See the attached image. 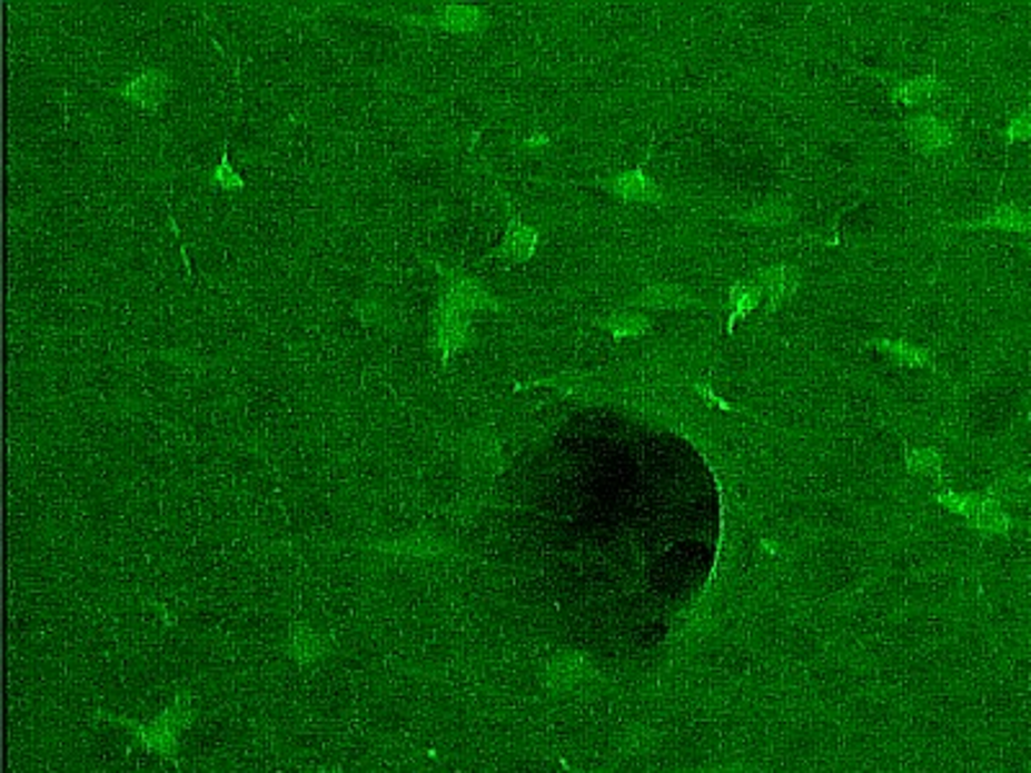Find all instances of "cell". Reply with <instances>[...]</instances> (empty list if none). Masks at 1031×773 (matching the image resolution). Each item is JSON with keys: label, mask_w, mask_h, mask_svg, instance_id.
<instances>
[{"label": "cell", "mask_w": 1031, "mask_h": 773, "mask_svg": "<svg viewBox=\"0 0 1031 773\" xmlns=\"http://www.w3.org/2000/svg\"><path fill=\"white\" fill-rule=\"evenodd\" d=\"M438 274L446 276V291L438 299L434 313V336L432 344L442 351V364L446 366L454 354L465 346L469 325H473V315L490 309V313H500L503 303L485 291L480 284L469 276H462L459 271H446L442 264H436Z\"/></svg>", "instance_id": "obj_1"}, {"label": "cell", "mask_w": 1031, "mask_h": 773, "mask_svg": "<svg viewBox=\"0 0 1031 773\" xmlns=\"http://www.w3.org/2000/svg\"><path fill=\"white\" fill-rule=\"evenodd\" d=\"M194 717H197V706H194V694L189 688H181L174 696L163 712H158L156 717H129V714H117V712H107L99 714V720L113 724L125 732L127 737H132L137 745L142 747L145 753L158 755V759H166L170 763L178 761V753H181V740L186 732L191 730Z\"/></svg>", "instance_id": "obj_2"}, {"label": "cell", "mask_w": 1031, "mask_h": 773, "mask_svg": "<svg viewBox=\"0 0 1031 773\" xmlns=\"http://www.w3.org/2000/svg\"><path fill=\"white\" fill-rule=\"evenodd\" d=\"M369 555H379L387 559H405V563H432V559L457 557L459 552L454 542L436 534H410L393 536V539H371L364 544Z\"/></svg>", "instance_id": "obj_3"}, {"label": "cell", "mask_w": 1031, "mask_h": 773, "mask_svg": "<svg viewBox=\"0 0 1031 773\" xmlns=\"http://www.w3.org/2000/svg\"><path fill=\"white\" fill-rule=\"evenodd\" d=\"M338 653V642L330 632H323L310 622H291L281 642V655L297 668H315Z\"/></svg>", "instance_id": "obj_4"}, {"label": "cell", "mask_w": 1031, "mask_h": 773, "mask_svg": "<svg viewBox=\"0 0 1031 773\" xmlns=\"http://www.w3.org/2000/svg\"><path fill=\"white\" fill-rule=\"evenodd\" d=\"M651 150H653V145L647 148L645 160H640L632 170H624V174H616L612 178H604V181H596L598 189H604L606 194H612V197L616 199L632 201V205H661V201L668 199V191H665L661 184L653 181V178L645 174L647 160H651Z\"/></svg>", "instance_id": "obj_5"}, {"label": "cell", "mask_w": 1031, "mask_h": 773, "mask_svg": "<svg viewBox=\"0 0 1031 773\" xmlns=\"http://www.w3.org/2000/svg\"><path fill=\"white\" fill-rule=\"evenodd\" d=\"M596 675L594 663L583 653H557L542 668V683L555 694H573L588 686Z\"/></svg>", "instance_id": "obj_6"}, {"label": "cell", "mask_w": 1031, "mask_h": 773, "mask_svg": "<svg viewBox=\"0 0 1031 773\" xmlns=\"http://www.w3.org/2000/svg\"><path fill=\"white\" fill-rule=\"evenodd\" d=\"M903 135H905V140L911 142V148L923 155H933V152L952 148V145L956 142V137H960L952 119H946L944 113H933V111H925V113H919V117L908 119L903 125Z\"/></svg>", "instance_id": "obj_7"}, {"label": "cell", "mask_w": 1031, "mask_h": 773, "mask_svg": "<svg viewBox=\"0 0 1031 773\" xmlns=\"http://www.w3.org/2000/svg\"><path fill=\"white\" fill-rule=\"evenodd\" d=\"M949 230H998V232H1013V235H1027L1031 238V207L1029 205H1001L995 207L988 215H982L978 219H968V222H954L949 225Z\"/></svg>", "instance_id": "obj_8"}, {"label": "cell", "mask_w": 1031, "mask_h": 773, "mask_svg": "<svg viewBox=\"0 0 1031 773\" xmlns=\"http://www.w3.org/2000/svg\"><path fill=\"white\" fill-rule=\"evenodd\" d=\"M756 276L763 287V315L766 317L779 313V307L790 303L802 284V271L794 264L769 266Z\"/></svg>", "instance_id": "obj_9"}, {"label": "cell", "mask_w": 1031, "mask_h": 773, "mask_svg": "<svg viewBox=\"0 0 1031 773\" xmlns=\"http://www.w3.org/2000/svg\"><path fill=\"white\" fill-rule=\"evenodd\" d=\"M684 307H714L706 299L692 295L678 284H647L635 297L627 299V309H684Z\"/></svg>", "instance_id": "obj_10"}, {"label": "cell", "mask_w": 1031, "mask_h": 773, "mask_svg": "<svg viewBox=\"0 0 1031 773\" xmlns=\"http://www.w3.org/2000/svg\"><path fill=\"white\" fill-rule=\"evenodd\" d=\"M170 91H174V78L168 76L163 68H145L140 76H135L129 83L121 88V96L127 101L142 106L145 111H156L163 103Z\"/></svg>", "instance_id": "obj_11"}, {"label": "cell", "mask_w": 1031, "mask_h": 773, "mask_svg": "<svg viewBox=\"0 0 1031 773\" xmlns=\"http://www.w3.org/2000/svg\"><path fill=\"white\" fill-rule=\"evenodd\" d=\"M508 209H510L508 227H506V235H503V242H500L498 254H495V256L506 258L508 264H526V260L534 258V254H537L539 230H537V227L526 225L522 219V215H518L510 201H508Z\"/></svg>", "instance_id": "obj_12"}, {"label": "cell", "mask_w": 1031, "mask_h": 773, "mask_svg": "<svg viewBox=\"0 0 1031 773\" xmlns=\"http://www.w3.org/2000/svg\"><path fill=\"white\" fill-rule=\"evenodd\" d=\"M400 19L410 21V23H426V27H438L446 31H480L485 23H488V13L480 11L475 6H446L444 11L428 13V16H416V13H405Z\"/></svg>", "instance_id": "obj_13"}, {"label": "cell", "mask_w": 1031, "mask_h": 773, "mask_svg": "<svg viewBox=\"0 0 1031 773\" xmlns=\"http://www.w3.org/2000/svg\"><path fill=\"white\" fill-rule=\"evenodd\" d=\"M763 305V287L759 276L753 279H737L727 289V336H735V325L756 313Z\"/></svg>", "instance_id": "obj_14"}, {"label": "cell", "mask_w": 1031, "mask_h": 773, "mask_svg": "<svg viewBox=\"0 0 1031 773\" xmlns=\"http://www.w3.org/2000/svg\"><path fill=\"white\" fill-rule=\"evenodd\" d=\"M864 344L882 351L884 356H890V359H895L898 364L936 371V354H933L929 346L913 344V340L905 338H866Z\"/></svg>", "instance_id": "obj_15"}, {"label": "cell", "mask_w": 1031, "mask_h": 773, "mask_svg": "<svg viewBox=\"0 0 1031 773\" xmlns=\"http://www.w3.org/2000/svg\"><path fill=\"white\" fill-rule=\"evenodd\" d=\"M725 219H741V222L763 225V227H779L794 219V207L786 199H771L761 201V205H751L743 209H727Z\"/></svg>", "instance_id": "obj_16"}, {"label": "cell", "mask_w": 1031, "mask_h": 773, "mask_svg": "<svg viewBox=\"0 0 1031 773\" xmlns=\"http://www.w3.org/2000/svg\"><path fill=\"white\" fill-rule=\"evenodd\" d=\"M594 325H598L601 330H606L614 340L643 338L645 333H651L653 328L651 317H647L645 313H640V309H627V307L619 309V313L598 317V320H594Z\"/></svg>", "instance_id": "obj_17"}, {"label": "cell", "mask_w": 1031, "mask_h": 773, "mask_svg": "<svg viewBox=\"0 0 1031 773\" xmlns=\"http://www.w3.org/2000/svg\"><path fill=\"white\" fill-rule=\"evenodd\" d=\"M941 93H944V83H941L936 72H923V76L908 78L903 83L892 86V99L908 106V109L939 99Z\"/></svg>", "instance_id": "obj_18"}, {"label": "cell", "mask_w": 1031, "mask_h": 773, "mask_svg": "<svg viewBox=\"0 0 1031 773\" xmlns=\"http://www.w3.org/2000/svg\"><path fill=\"white\" fill-rule=\"evenodd\" d=\"M970 524L975 528H980V532H985V534L1003 536V534L1011 532L1013 521L1009 516V511L1003 508V503H998L995 498H988V495L982 493L978 514H975V518L970 521Z\"/></svg>", "instance_id": "obj_19"}, {"label": "cell", "mask_w": 1031, "mask_h": 773, "mask_svg": "<svg viewBox=\"0 0 1031 773\" xmlns=\"http://www.w3.org/2000/svg\"><path fill=\"white\" fill-rule=\"evenodd\" d=\"M905 467L911 475H925L941 483V467H944V457H941V452L933 449V446H919V449L905 446Z\"/></svg>", "instance_id": "obj_20"}, {"label": "cell", "mask_w": 1031, "mask_h": 773, "mask_svg": "<svg viewBox=\"0 0 1031 773\" xmlns=\"http://www.w3.org/2000/svg\"><path fill=\"white\" fill-rule=\"evenodd\" d=\"M1029 483H1031V475L1011 472V475H1003L1001 479H995V483L985 490V495H988V498H995L998 503L1017 501V498H1021V495H1024Z\"/></svg>", "instance_id": "obj_21"}, {"label": "cell", "mask_w": 1031, "mask_h": 773, "mask_svg": "<svg viewBox=\"0 0 1031 773\" xmlns=\"http://www.w3.org/2000/svg\"><path fill=\"white\" fill-rule=\"evenodd\" d=\"M209 186H215L219 191H240L246 189V181L235 174V168L230 166V158H227V140L222 145V155H219L217 168L212 170V178H209Z\"/></svg>", "instance_id": "obj_22"}, {"label": "cell", "mask_w": 1031, "mask_h": 773, "mask_svg": "<svg viewBox=\"0 0 1031 773\" xmlns=\"http://www.w3.org/2000/svg\"><path fill=\"white\" fill-rule=\"evenodd\" d=\"M1027 140H1031V106H1027L1024 111H1019L1017 117H1011L1009 127H1005V148Z\"/></svg>", "instance_id": "obj_23"}, {"label": "cell", "mask_w": 1031, "mask_h": 773, "mask_svg": "<svg viewBox=\"0 0 1031 773\" xmlns=\"http://www.w3.org/2000/svg\"><path fill=\"white\" fill-rule=\"evenodd\" d=\"M694 389L696 393H700L702 400H706L710 405H714V408L717 410H725V413H741L737 408H733V405H730L727 400H722V397L714 393V389L710 385H704V381H694Z\"/></svg>", "instance_id": "obj_24"}, {"label": "cell", "mask_w": 1031, "mask_h": 773, "mask_svg": "<svg viewBox=\"0 0 1031 773\" xmlns=\"http://www.w3.org/2000/svg\"><path fill=\"white\" fill-rule=\"evenodd\" d=\"M313 773H354V771H344V769H318Z\"/></svg>", "instance_id": "obj_25"}, {"label": "cell", "mask_w": 1031, "mask_h": 773, "mask_svg": "<svg viewBox=\"0 0 1031 773\" xmlns=\"http://www.w3.org/2000/svg\"><path fill=\"white\" fill-rule=\"evenodd\" d=\"M704 773H735V771L727 769V771H704Z\"/></svg>", "instance_id": "obj_26"}]
</instances>
